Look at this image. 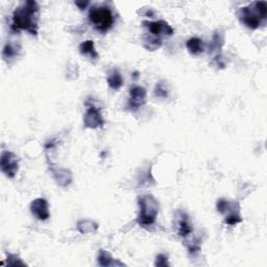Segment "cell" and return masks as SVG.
I'll list each match as a JSON object with an SVG mask.
<instances>
[{
    "label": "cell",
    "mask_w": 267,
    "mask_h": 267,
    "mask_svg": "<svg viewBox=\"0 0 267 267\" xmlns=\"http://www.w3.org/2000/svg\"><path fill=\"white\" fill-rule=\"evenodd\" d=\"M20 50H21V47H20L19 44H16L13 42H8L4 47L3 56H4L5 61L15 58L16 56H18Z\"/></svg>",
    "instance_id": "obj_18"
},
{
    "label": "cell",
    "mask_w": 267,
    "mask_h": 267,
    "mask_svg": "<svg viewBox=\"0 0 267 267\" xmlns=\"http://www.w3.org/2000/svg\"><path fill=\"white\" fill-rule=\"evenodd\" d=\"M223 37L219 34L216 33L212 39V42L210 44V50L211 52H219L221 51V48L223 46Z\"/></svg>",
    "instance_id": "obj_19"
},
{
    "label": "cell",
    "mask_w": 267,
    "mask_h": 267,
    "mask_svg": "<svg viewBox=\"0 0 267 267\" xmlns=\"http://www.w3.org/2000/svg\"><path fill=\"white\" fill-rule=\"evenodd\" d=\"M77 230L80 234H93L98 230V224L89 219H81L77 222Z\"/></svg>",
    "instance_id": "obj_15"
},
{
    "label": "cell",
    "mask_w": 267,
    "mask_h": 267,
    "mask_svg": "<svg viewBox=\"0 0 267 267\" xmlns=\"http://www.w3.org/2000/svg\"><path fill=\"white\" fill-rule=\"evenodd\" d=\"M217 211L225 215V223L229 225H236L242 221L240 215V206L236 201H231L227 198H219L216 202Z\"/></svg>",
    "instance_id": "obj_5"
},
{
    "label": "cell",
    "mask_w": 267,
    "mask_h": 267,
    "mask_svg": "<svg viewBox=\"0 0 267 267\" xmlns=\"http://www.w3.org/2000/svg\"><path fill=\"white\" fill-rule=\"evenodd\" d=\"M155 265L156 266H159V267H166V266H169V263H168V257L166 255L164 254H160L157 256V259H156V262H155Z\"/></svg>",
    "instance_id": "obj_22"
},
{
    "label": "cell",
    "mask_w": 267,
    "mask_h": 267,
    "mask_svg": "<svg viewBox=\"0 0 267 267\" xmlns=\"http://www.w3.org/2000/svg\"><path fill=\"white\" fill-rule=\"evenodd\" d=\"M49 169L53 174V179L57 183V185L62 187H67L72 182V173L64 168H57L49 163Z\"/></svg>",
    "instance_id": "obj_12"
},
{
    "label": "cell",
    "mask_w": 267,
    "mask_h": 267,
    "mask_svg": "<svg viewBox=\"0 0 267 267\" xmlns=\"http://www.w3.org/2000/svg\"><path fill=\"white\" fill-rule=\"evenodd\" d=\"M186 47L189 50V52L194 55H198L202 53L204 50V44L202 42V40L197 37L190 38L186 42Z\"/></svg>",
    "instance_id": "obj_16"
},
{
    "label": "cell",
    "mask_w": 267,
    "mask_h": 267,
    "mask_svg": "<svg viewBox=\"0 0 267 267\" xmlns=\"http://www.w3.org/2000/svg\"><path fill=\"white\" fill-rule=\"evenodd\" d=\"M84 125L86 128L92 130H96L104 127L105 120L98 108H96L95 106L88 107L84 115Z\"/></svg>",
    "instance_id": "obj_9"
},
{
    "label": "cell",
    "mask_w": 267,
    "mask_h": 267,
    "mask_svg": "<svg viewBox=\"0 0 267 267\" xmlns=\"http://www.w3.org/2000/svg\"><path fill=\"white\" fill-rule=\"evenodd\" d=\"M238 18L246 27L257 29L265 22L267 18V4L265 2H256L248 7L240 8Z\"/></svg>",
    "instance_id": "obj_2"
},
{
    "label": "cell",
    "mask_w": 267,
    "mask_h": 267,
    "mask_svg": "<svg viewBox=\"0 0 267 267\" xmlns=\"http://www.w3.org/2000/svg\"><path fill=\"white\" fill-rule=\"evenodd\" d=\"M107 83L111 89L119 90L123 86V77L117 69H114L109 74V76L107 78Z\"/></svg>",
    "instance_id": "obj_17"
},
{
    "label": "cell",
    "mask_w": 267,
    "mask_h": 267,
    "mask_svg": "<svg viewBox=\"0 0 267 267\" xmlns=\"http://www.w3.org/2000/svg\"><path fill=\"white\" fill-rule=\"evenodd\" d=\"M147 92L141 86H134L130 90V97L128 100L127 109L135 112L145 105Z\"/></svg>",
    "instance_id": "obj_7"
},
{
    "label": "cell",
    "mask_w": 267,
    "mask_h": 267,
    "mask_svg": "<svg viewBox=\"0 0 267 267\" xmlns=\"http://www.w3.org/2000/svg\"><path fill=\"white\" fill-rule=\"evenodd\" d=\"M142 25L149 31V35L161 39L162 36H172L173 28L166 22L160 20V21H143Z\"/></svg>",
    "instance_id": "obj_8"
},
{
    "label": "cell",
    "mask_w": 267,
    "mask_h": 267,
    "mask_svg": "<svg viewBox=\"0 0 267 267\" xmlns=\"http://www.w3.org/2000/svg\"><path fill=\"white\" fill-rule=\"evenodd\" d=\"M75 6H77L79 10L83 11L89 6V3L88 2H85V3L84 2H75Z\"/></svg>",
    "instance_id": "obj_23"
},
{
    "label": "cell",
    "mask_w": 267,
    "mask_h": 267,
    "mask_svg": "<svg viewBox=\"0 0 267 267\" xmlns=\"http://www.w3.org/2000/svg\"><path fill=\"white\" fill-rule=\"evenodd\" d=\"M79 52L80 54L83 55H87L89 56L90 58H94V60H97L98 58V52L95 48V44L92 40H87L85 41V42L81 43L79 45Z\"/></svg>",
    "instance_id": "obj_14"
},
{
    "label": "cell",
    "mask_w": 267,
    "mask_h": 267,
    "mask_svg": "<svg viewBox=\"0 0 267 267\" xmlns=\"http://www.w3.org/2000/svg\"><path fill=\"white\" fill-rule=\"evenodd\" d=\"M31 212L39 220H47L50 217L48 201L43 197L34 199L31 203Z\"/></svg>",
    "instance_id": "obj_11"
},
{
    "label": "cell",
    "mask_w": 267,
    "mask_h": 267,
    "mask_svg": "<svg viewBox=\"0 0 267 267\" xmlns=\"http://www.w3.org/2000/svg\"><path fill=\"white\" fill-rule=\"evenodd\" d=\"M8 265L9 266H25L26 264L17 255L8 254Z\"/></svg>",
    "instance_id": "obj_21"
},
{
    "label": "cell",
    "mask_w": 267,
    "mask_h": 267,
    "mask_svg": "<svg viewBox=\"0 0 267 267\" xmlns=\"http://www.w3.org/2000/svg\"><path fill=\"white\" fill-rule=\"evenodd\" d=\"M39 5L36 2H25L20 5L13 13L11 29L14 33L26 31L33 36L38 35Z\"/></svg>",
    "instance_id": "obj_1"
},
{
    "label": "cell",
    "mask_w": 267,
    "mask_h": 267,
    "mask_svg": "<svg viewBox=\"0 0 267 267\" xmlns=\"http://www.w3.org/2000/svg\"><path fill=\"white\" fill-rule=\"evenodd\" d=\"M89 21L100 33L109 32L114 24V16L108 7H93L89 12Z\"/></svg>",
    "instance_id": "obj_4"
},
{
    "label": "cell",
    "mask_w": 267,
    "mask_h": 267,
    "mask_svg": "<svg viewBox=\"0 0 267 267\" xmlns=\"http://www.w3.org/2000/svg\"><path fill=\"white\" fill-rule=\"evenodd\" d=\"M139 213L137 222L140 227L150 228L155 224L159 214V202L152 194H143L138 197Z\"/></svg>",
    "instance_id": "obj_3"
},
{
    "label": "cell",
    "mask_w": 267,
    "mask_h": 267,
    "mask_svg": "<svg viewBox=\"0 0 267 267\" xmlns=\"http://www.w3.org/2000/svg\"><path fill=\"white\" fill-rule=\"evenodd\" d=\"M155 95L158 97V98H163L165 99L168 97L169 95V89L167 87V85L165 83H158V85L156 86V89H155Z\"/></svg>",
    "instance_id": "obj_20"
},
{
    "label": "cell",
    "mask_w": 267,
    "mask_h": 267,
    "mask_svg": "<svg viewBox=\"0 0 267 267\" xmlns=\"http://www.w3.org/2000/svg\"><path fill=\"white\" fill-rule=\"evenodd\" d=\"M0 168L9 179H14L19 171V159L18 157L9 151H5L0 158Z\"/></svg>",
    "instance_id": "obj_6"
},
{
    "label": "cell",
    "mask_w": 267,
    "mask_h": 267,
    "mask_svg": "<svg viewBox=\"0 0 267 267\" xmlns=\"http://www.w3.org/2000/svg\"><path fill=\"white\" fill-rule=\"evenodd\" d=\"M97 263L99 266H125V264L119 262L118 260L114 259L110 253L105 250H99L97 256Z\"/></svg>",
    "instance_id": "obj_13"
},
{
    "label": "cell",
    "mask_w": 267,
    "mask_h": 267,
    "mask_svg": "<svg viewBox=\"0 0 267 267\" xmlns=\"http://www.w3.org/2000/svg\"><path fill=\"white\" fill-rule=\"evenodd\" d=\"M176 232L177 235L185 239L188 240L191 235L193 234V227L192 223L190 221L189 216L184 213V212H179L176 215Z\"/></svg>",
    "instance_id": "obj_10"
}]
</instances>
